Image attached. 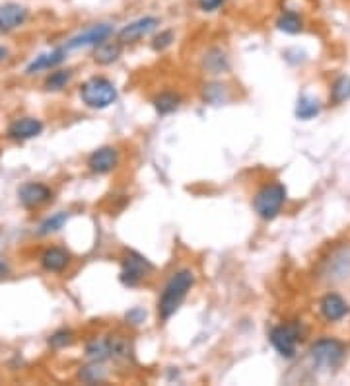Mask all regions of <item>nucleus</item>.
<instances>
[{
	"instance_id": "nucleus-1",
	"label": "nucleus",
	"mask_w": 350,
	"mask_h": 386,
	"mask_svg": "<svg viewBox=\"0 0 350 386\" xmlns=\"http://www.w3.org/2000/svg\"><path fill=\"white\" fill-rule=\"evenodd\" d=\"M194 285V273L189 268L177 269L173 276L170 277V281L163 287L160 300H158V314L162 320H170L171 316L175 314L179 307L183 305V300L187 299L189 291L193 289Z\"/></svg>"
},
{
	"instance_id": "nucleus-2",
	"label": "nucleus",
	"mask_w": 350,
	"mask_h": 386,
	"mask_svg": "<svg viewBox=\"0 0 350 386\" xmlns=\"http://www.w3.org/2000/svg\"><path fill=\"white\" fill-rule=\"evenodd\" d=\"M117 86L105 76H90L80 84V100L90 110H107L117 102Z\"/></svg>"
},
{
	"instance_id": "nucleus-3",
	"label": "nucleus",
	"mask_w": 350,
	"mask_h": 386,
	"mask_svg": "<svg viewBox=\"0 0 350 386\" xmlns=\"http://www.w3.org/2000/svg\"><path fill=\"white\" fill-rule=\"evenodd\" d=\"M286 188L280 181H271L264 183L253 198V209L263 221H272L276 219L286 203Z\"/></svg>"
},
{
	"instance_id": "nucleus-4",
	"label": "nucleus",
	"mask_w": 350,
	"mask_h": 386,
	"mask_svg": "<svg viewBox=\"0 0 350 386\" xmlns=\"http://www.w3.org/2000/svg\"><path fill=\"white\" fill-rule=\"evenodd\" d=\"M303 336H305V328L302 322L294 320V322L274 326L269 334V339H271L272 347L279 351V355H282L284 359H294L298 353V344L302 341Z\"/></svg>"
},
{
	"instance_id": "nucleus-5",
	"label": "nucleus",
	"mask_w": 350,
	"mask_h": 386,
	"mask_svg": "<svg viewBox=\"0 0 350 386\" xmlns=\"http://www.w3.org/2000/svg\"><path fill=\"white\" fill-rule=\"evenodd\" d=\"M346 357V347L341 339L321 338L310 347V359L315 367L321 369H337Z\"/></svg>"
},
{
	"instance_id": "nucleus-6",
	"label": "nucleus",
	"mask_w": 350,
	"mask_h": 386,
	"mask_svg": "<svg viewBox=\"0 0 350 386\" xmlns=\"http://www.w3.org/2000/svg\"><path fill=\"white\" fill-rule=\"evenodd\" d=\"M152 271V263L139 252H129L121 261V273L119 279L124 287H136L142 283V279Z\"/></svg>"
},
{
	"instance_id": "nucleus-7",
	"label": "nucleus",
	"mask_w": 350,
	"mask_h": 386,
	"mask_svg": "<svg viewBox=\"0 0 350 386\" xmlns=\"http://www.w3.org/2000/svg\"><path fill=\"white\" fill-rule=\"evenodd\" d=\"M113 35V25L111 24H95L90 25L88 30L80 32L74 35L72 40L66 41L64 49L66 51H74V49H84V47H95L103 41H107Z\"/></svg>"
},
{
	"instance_id": "nucleus-8",
	"label": "nucleus",
	"mask_w": 350,
	"mask_h": 386,
	"mask_svg": "<svg viewBox=\"0 0 350 386\" xmlns=\"http://www.w3.org/2000/svg\"><path fill=\"white\" fill-rule=\"evenodd\" d=\"M158 28H160V20L156 16L139 18V20H134L131 24L124 25L123 30L117 33V40L121 41L123 45H132V43L144 40L146 35L156 32Z\"/></svg>"
},
{
	"instance_id": "nucleus-9",
	"label": "nucleus",
	"mask_w": 350,
	"mask_h": 386,
	"mask_svg": "<svg viewBox=\"0 0 350 386\" xmlns=\"http://www.w3.org/2000/svg\"><path fill=\"white\" fill-rule=\"evenodd\" d=\"M18 199L25 209H37V207L45 205L53 199V191H51V188H47L45 183L28 181L18 189Z\"/></svg>"
},
{
	"instance_id": "nucleus-10",
	"label": "nucleus",
	"mask_w": 350,
	"mask_h": 386,
	"mask_svg": "<svg viewBox=\"0 0 350 386\" xmlns=\"http://www.w3.org/2000/svg\"><path fill=\"white\" fill-rule=\"evenodd\" d=\"M119 164V150L115 147H100L88 157V168L90 172L103 176V174L113 172Z\"/></svg>"
},
{
	"instance_id": "nucleus-11",
	"label": "nucleus",
	"mask_w": 350,
	"mask_h": 386,
	"mask_svg": "<svg viewBox=\"0 0 350 386\" xmlns=\"http://www.w3.org/2000/svg\"><path fill=\"white\" fill-rule=\"evenodd\" d=\"M30 18V10L18 4V2H6L0 6V32L8 33L22 28Z\"/></svg>"
},
{
	"instance_id": "nucleus-12",
	"label": "nucleus",
	"mask_w": 350,
	"mask_h": 386,
	"mask_svg": "<svg viewBox=\"0 0 350 386\" xmlns=\"http://www.w3.org/2000/svg\"><path fill=\"white\" fill-rule=\"evenodd\" d=\"M349 312V302L342 299L339 293H327L325 297L319 300V314L323 316L327 322H339Z\"/></svg>"
},
{
	"instance_id": "nucleus-13",
	"label": "nucleus",
	"mask_w": 350,
	"mask_h": 386,
	"mask_svg": "<svg viewBox=\"0 0 350 386\" xmlns=\"http://www.w3.org/2000/svg\"><path fill=\"white\" fill-rule=\"evenodd\" d=\"M43 131V123L35 118H20L16 119L12 125L8 127V139L23 142L37 137Z\"/></svg>"
},
{
	"instance_id": "nucleus-14",
	"label": "nucleus",
	"mask_w": 350,
	"mask_h": 386,
	"mask_svg": "<svg viewBox=\"0 0 350 386\" xmlns=\"http://www.w3.org/2000/svg\"><path fill=\"white\" fill-rule=\"evenodd\" d=\"M202 69L206 74L218 76V74H224L230 71V59L228 53L222 51L220 47H210L206 49V53L202 55Z\"/></svg>"
},
{
	"instance_id": "nucleus-15",
	"label": "nucleus",
	"mask_w": 350,
	"mask_h": 386,
	"mask_svg": "<svg viewBox=\"0 0 350 386\" xmlns=\"http://www.w3.org/2000/svg\"><path fill=\"white\" fill-rule=\"evenodd\" d=\"M41 266L51 273H61L70 266V252L59 246H51L41 256Z\"/></svg>"
},
{
	"instance_id": "nucleus-16",
	"label": "nucleus",
	"mask_w": 350,
	"mask_h": 386,
	"mask_svg": "<svg viewBox=\"0 0 350 386\" xmlns=\"http://www.w3.org/2000/svg\"><path fill=\"white\" fill-rule=\"evenodd\" d=\"M66 53H69L66 49L59 47L53 49L51 53H43V55L35 57V61H31V63L28 64L25 72H28V74H35V72L39 71H51V69L59 67V64L66 59Z\"/></svg>"
},
{
	"instance_id": "nucleus-17",
	"label": "nucleus",
	"mask_w": 350,
	"mask_h": 386,
	"mask_svg": "<svg viewBox=\"0 0 350 386\" xmlns=\"http://www.w3.org/2000/svg\"><path fill=\"white\" fill-rule=\"evenodd\" d=\"M123 53V43L119 40L115 41H103L100 45H95V53H93V61L101 67H107L119 61V57Z\"/></svg>"
},
{
	"instance_id": "nucleus-18",
	"label": "nucleus",
	"mask_w": 350,
	"mask_h": 386,
	"mask_svg": "<svg viewBox=\"0 0 350 386\" xmlns=\"http://www.w3.org/2000/svg\"><path fill=\"white\" fill-rule=\"evenodd\" d=\"M86 359L90 363H105L111 359L109 349V336L93 338L86 344Z\"/></svg>"
},
{
	"instance_id": "nucleus-19",
	"label": "nucleus",
	"mask_w": 350,
	"mask_h": 386,
	"mask_svg": "<svg viewBox=\"0 0 350 386\" xmlns=\"http://www.w3.org/2000/svg\"><path fill=\"white\" fill-rule=\"evenodd\" d=\"M109 349H111L113 361L129 363L132 359V344L127 336H121V334L109 336Z\"/></svg>"
},
{
	"instance_id": "nucleus-20",
	"label": "nucleus",
	"mask_w": 350,
	"mask_h": 386,
	"mask_svg": "<svg viewBox=\"0 0 350 386\" xmlns=\"http://www.w3.org/2000/svg\"><path fill=\"white\" fill-rule=\"evenodd\" d=\"M276 28L288 35H296L303 30V18L294 10H284L276 20Z\"/></svg>"
},
{
	"instance_id": "nucleus-21",
	"label": "nucleus",
	"mask_w": 350,
	"mask_h": 386,
	"mask_svg": "<svg viewBox=\"0 0 350 386\" xmlns=\"http://www.w3.org/2000/svg\"><path fill=\"white\" fill-rule=\"evenodd\" d=\"M152 103H154V110L160 115H170V113H173L181 106V96L165 90V92H160V94L156 96Z\"/></svg>"
},
{
	"instance_id": "nucleus-22",
	"label": "nucleus",
	"mask_w": 350,
	"mask_h": 386,
	"mask_svg": "<svg viewBox=\"0 0 350 386\" xmlns=\"http://www.w3.org/2000/svg\"><path fill=\"white\" fill-rule=\"evenodd\" d=\"M202 100L210 106H220L230 100V92L228 86L220 84V82H209L202 86Z\"/></svg>"
},
{
	"instance_id": "nucleus-23",
	"label": "nucleus",
	"mask_w": 350,
	"mask_h": 386,
	"mask_svg": "<svg viewBox=\"0 0 350 386\" xmlns=\"http://www.w3.org/2000/svg\"><path fill=\"white\" fill-rule=\"evenodd\" d=\"M78 378L86 385H100L103 380H107V370L103 367V363H90L80 369Z\"/></svg>"
},
{
	"instance_id": "nucleus-24",
	"label": "nucleus",
	"mask_w": 350,
	"mask_h": 386,
	"mask_svg": "<svg viewBox=\"0 0 350 386\" xmlns=\"http://www.w3.org/2000/svg\"><path fill=\"white\" fill-rule=\"evenodd\" d=\"M319 113H321V103L311 96H302L296 103V118L302 119V121H310V119L317 118Z\"/></svg>"
},
{
	"instance_id": "nucleus-25",
	"label": "nucleus",
	"mask_w": 350,
	"mask_h": 386,
	"mask_svg": "<svg viewBox=\"0 0 350 386\" xmlns=\"http://www.w3.org/2000/svg\"><path fill=\"white\" fill-rule=\"evenodd\" d=\"M70 213L69 211H59V213L51 215V217H47L45 221L39 225L37 234L39 237H49V234H54V232H59V230L69 222Z\"/></svg>"
},
{
	"instance_id": "nucleus-26",
	"label": "nucleus",
	"mask_w": 350,
	"mask_h": 386,
	"mask_svg": "<svg viewBox=\"0 0 350 386\" xmlns=\"http://www.w3.org/2000/svg\"><path fill=\"white\" fill-rule=\"evenodd\" d=\"M329 98H331V102L333 103H342L346 102V100H350V76L342 74V76H339V79L334 80L333 86H331V94H329Z\"/></svg>"
},
{
	"instance_id": "nucleus-27",
	"label": "nucleus",
	"mask_w": 350,
	"mask_h": 386,
	"mask_svg": "<svg viewBox=\"0 0 350 386\" xmlns=\"http://www.w3.org/2000/svg\"><path fill=\"white\" fill-rule=\"evenodd\" d=\"M70 80H72V71L70 69H61V71H54L51 72L45 80V88L47 90H51V92H57V90H62V88H66Z\"/></svg>"
},
{
	"instance_id": "nucleus-28",
	"label": "nucleus",
	"mask_w": 350,
	"mask_h": 386,
	"mask_svg": "<svg viewBox=\"0 0 350 386\" xmlns=\"http://www.w3.org/2000/svg\"><path fill=\"white\" fill-rule=\"evenodd\" d=\"M72 341H74V334L70 330H66V328L57 330L54 334L49 336V339H47V344L53 347V349H64V347H69Z\"/></svg>"
},
{
	"instance_id": "nucleus-29",
	"label": "nucleus",
	"mask_w": 350,
	"mask_h": 386,
	"mask_svg": "<svg viewBox=\"0 0 350 386\" xmlns=\"http://www.w3.org/2000/svg\"><path fill=\"white\" fill-rule=\"evenodd\" d=\"M173 41H175L173 32H171V30H165V32H160L158 35L152 38V49H154V51H165Z\"/></svg>"
},
{
	"instance_id": "nucleus-30",
	"label": "nucleus",
	"mask_w": 350,
	"mask_h": 386,
	"mask_svg": "<svg viewBox=\"0 0 350 386\" xmlns=\"http://www.w3.org/2000/svg\"><path fill=\"white\" fill-rule=\"evenodd\" d=\"M226 4V0H199V8L202 12H216Z\"/></svg>"
},
{
	"instance_id": "nucleus-31",
	"label": "nucleus",
	"mask_w": 350,
	"mask_h": 386,
	"mask_svg": "<svg viewBox=\"0 0 350 386\" xmlns=\"http://www.w3.org/2000/svg\"><path fill=\"white\" fill-rule=\"evenodd\" d=\"M144 318H146V312L142 310V308H132V310H129L127 312V322L134 324V326H139V324L144 322Z\"/></svg>"
},
{
	"instance_id": "nucleus-32",
	"label": "nucleus",
	"mask_w": 350,
	"mask_h": 386,
	"mask_svg": "<svg viewBox=\"0 0 350 386\" xmlns=\"http://www.w3.org/2000/svg\"><path fill=\"white\" fill-rule=\"evenodd\" d=\"M6 57H8V49L0 47V61H4Z\"/></svg>"
},
{
	"instance_id": "nucleus-33",
	"label": "nucleus",
	"mask_w": 350,
	"mask_h": 386,
	"mask_svg": "<svg viewBox=\"0 0 350 386\" xmlns=\"http://www.w3.org/2000/svg\"><path fill=\"white\" fill-rule=\"evenodd\" d=\"M6 271H8V268H6V266H4V263H2V261H0V276H4Z\"/></svg>"
}]
</instances>
